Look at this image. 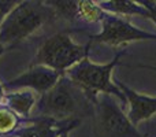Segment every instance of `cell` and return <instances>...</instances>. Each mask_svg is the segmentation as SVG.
I'll list each match as a JSON object with an SVG mask.
<instances>
[{
    "mask_svg": "<svg viewBox=\"0 0 156 137\" xmlns=\"http://www.w3.org/2000/svg\"><path fill=\"white\" fill-rule=\"evenodd\" d=\"M18 115L14 114L10 108L0 107V135H8L14 132L18 126Z\"/></svg>",
    "mask_w": 156,
    "mask_h": 137,
    "instance_id": "cell-14",
    "label": "cell"
},
{
    "mask_svg": "<svg viewBox=\"0 0 156 137\" xmlns=\"http://www.w3.org/2000/svg\"><path fill=\"white\" fill-rule=\"evenodd\" d=\"M123 54L125 51L122 49L121 52H118V55H115V58L110 63H105V65H96V63L90 62L88 58H85L76 66L69 69L65 73V75H67L73 81L74 85H77L93 104L97 96L103 93L111 95V96L119 99L123 104H126L127 100L123 92L111 80L112 70L116 65H119V59Z\"/></svg>",
    "mask_w": 156,
    "mask_h": 137,
    "instance_id": "cell-1",
    "label": "cell"
},
{
    "mask_svg": "<svg viewBox=\"0 0 156 137\" xmlns=\"http://www.w3.org/2000/svg\"><path fill=\"white\" fill-rule=\"evenodd\" d=\"M77 125H80V119H71L62 125H56L52 119L40 118L36 124L16 132V137H59L63 132L77 128Z\"/></svg>",
    "mask_w": 156,
    "mask_h": 137,
    "instance_id": "cell-9",
    "label": "cell"
},
{
    "mask_svg": "<svg viewBox=\"0 0 156 137\" xmlns=\"http://www.w3.org/2000/svg\"><path fill=\"white\" fill-rule=\"evenodd\" d=\"M138 40H156V34L138 29L125 18L112 14H105L101 21V32L90 37V41L112 47H119Z\"/></svg>",
    "mask_w": 156,
    "mask_h": 137,
    "instance_id": "cell-6",
    "label": "cell"
},
{
    "mask_svg": "<svg viewBox=\"0 0 156 137\" xmlns=\"http://www.w3.org/2000/svg\"><path fill=\"white\" fill-rule=\"evenodd\" d=\"M16 4H18V2H14V0H0V25H2V22L7 16V14Z\"/></svg>",
    "mask_w": 156,
    "mask_h": 137,
    "instance_id": "cell-15",
    "label": "cell"
},
{
    "mask_svg": "<svg viewBox=\"0 0 156 137\" xmlns=\"http://www.w3.org/2000/svg\"><path fill=\"white\" fill-rule=\"evenodd\" d=\"M5 107L10 108L14 114L21 118H29L32 115L33 108L37 104V97L34 92L30 89H22L18 92H8L4 93Z\"/></svg>",
    "mask_w": 156,
    "mask_h": 137,
    "instance_id": "cell-10",
    "label": "cell"
},
{
    "mask_svg": "<svg viewBox=\"0 0 156 137\" xmlns=\"http://www.w3.org/2000/svg\"><path fill=\"white\" fill-rule=\"evenodd\" d=\"M62 73L52 70L47 66L41 65H32V67L18 77L7 81L3 84V88L8 91H15V89H30L33 92H37L40 95L47 93L51 91L56 82L60 80Z\"/></svg>",
    "mask_w": 156,
    "mask_h": 137,
    "instance_id": "cell-7",
    "label": "cell"
},
{
    "mask_svg": "<svg viewBox=\"0 0 156 137\" xmlns=\"http://www.w3.org/2000/svg\"><path fill=\"white\" fill-rule=\"evenodd\" d=\"M90 43L78 45L67 33H58L47 38L36 54L33 65H41L65 74L69 69L88 58Z\"/></svg>",
    "mask_w": 156,
    "mask_h": 137,
    "instance_id": "cell-4",
    "label": "cell"
},
{
    "mask_svg": "<svg viewBox=\"0 0 156 137\" xmlns=\"http://www.w3.org/2000/svg\"><path fill=\"white\" fill-rule=\"evenodd\" d=\"M69 132H70V130H67V132H63L59 137H69Z\"/></svg>",
    "mask_w": 156,
    "mask_h": 137,
    "instance_id": "cell-19",
    "label": "cell"
},
{
    "mask_svg": "<svg viewBox=\"0 0 156 137\" xmlns=\"http://www.w3.org/2000/svg\"><path fill=\"white\" fill-rule=\"evenodd\" d=\"M88 100L83 92L74 85L67 75L63 74L51 91L41 95L36 108L41 118L52 119L55 122H67L86 107Z\"/></svg>",
    "mask_w": 156,
    "mask_h": 137,
    "instance_id": "cell-3",
    "label": "cell"
},
{
    "mask_svg": "<svg viewBox=\"0 0 156 137\" xmlns=\"http://www.w3.org/2000/svg\"><path fill=\"white\" fill-rule=\"evenodd\" d=\"M140 67H145V69H149V70H155V71H156V67H154V66H152V67H151V66H144V65H141Z\"/></svg>",
    "mask_w": 156,
    "mask_h": 137,
    "instance_id": "cell-17",
    "label": "cell"
},
{
    "mask_svg": "<svg viewBox=\"0 0 156 137\" xmlns=\"http://www.w3.org/2000/svg\"><path fill=\"white\" fill-rule=\"evenodd\" d=\"M47 5L52 8L55 14H58L59 16L65 19H70L73 21L74 18H77V10H78V2H47Z\"/></svg>",
    "mask_w": 156,
    "mask_h": 137,
    "instance_id": "cell-13",
    "label": "cell"
},
{
    "mask_svg": "<svg viewBox=\"0 0 156 137\" xmlns=\"http://www.w3.org/2000/svg\"><path fill=\"white\" fill-rule=\"evenodd\" d=\"M97 4L104 13L122 18L127 15H141L149 18V13L144 5L130 0H108V2H99Z\"/></svg>",
    "mask_w": 156,
    "mask_h": 137,
    "instance_id": "cell-11",
    "label": "cell"
},
{
    "mask_svg": "<svg viewBox=\"0 0 156 137\" xmlns=\"http://www.w3.org/2000/svg\"><path fill=\"white\" fill-rule=\"evenodd\" d=\"M115 85L123 92L127 103L130 104V111L127 114V118L134 126H137L140 122L151 118L154 114H156V97L137 93L119 80H115Z\"/></svg>",
    "mask_w": 156,
    "mask_h": 137,
    "instance_id": "cell-8",
    "label": "cell"
},
{
    "mask_svg": "<svg viewBox=\"0 0 156 137\" xmlns=\"http://www.w3.org/2000/svg\"><path fill=\"white\" fill-rule=\"evenodd\" d=\"M4 51H5V48H4V47H3V45H2V44H0V56H2V55L4 54Z\"/></svg>",
    "mask_w": 156,
    "mask_h": 137,
    "instance_id": "cell-18",
    "label": "cell"
},
{
    "mask_svg": "<svg viewBox=\"0 0 156 137\" xmlns=\"http://www.w3.org/2000/svg\"><path fill=\"white\" fill-rule=\"evenodd\" d=\"M94 108L97 137H144L111 95H99L94 102Z\"/></svg>",
    "mask_w": 156,
    "mask_h": 137,
    "instance_id": "cell-5",
    "label": "cell"
},
{
    "mask_svg": "<svg viewBox=\"0 0 156 137\" xmlns=\"http://www.w3.org/2000/svg\"><path fill=\"white\" fill-rule=\"evenodd\" d=\"M104 11L100 8V5L90 0H81L78 2V10H77V18L81 21L88 22V23H94V22H101L105 16Z\"/></svg>",
    "mask_w": 156,
    "mask_h": 137,
    "instance_id": "cell-12",
    "label": "cell"
},
{
    "mask_svg": "<svg viewBox=\"0 0 156 137\" xmlns=\"http://www.w3.org/2000/svg\"><path fill=\"white\" fill-rule=\"evenodd\" d=\"M54 14L49 5L40 2H19L0 25V44L11 48L32 36Z\"/></svg>",
    "mask_w": 156,
    "mask_h": 137,
    "instance_id": "cell-2",
    "label": "cell"
},
{
    "mask_svg": "<svg viewBox=\"0 0 156 137\" xmlns=\"http://www.w3.org/2000/svg\"><path fill=\"white\" fill-rule=\"evenodd\" d=\"M138 3H140L141 5H144V7L148 10L149 19H152V21L155 22V25H156V3L155 2H149V0H140Z\"/></svg>",
    "mask_w": 156,
    "mask_h": 137,
    "instance_id": "cell-16",
    "label": "cell"
}]
</instances>
